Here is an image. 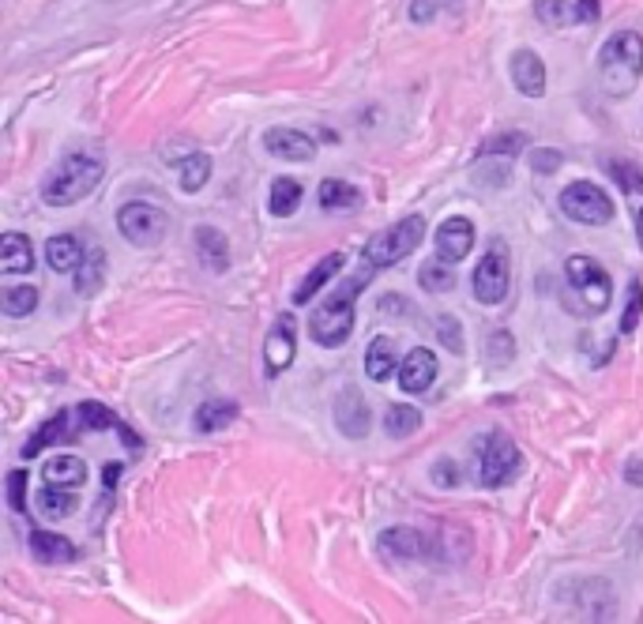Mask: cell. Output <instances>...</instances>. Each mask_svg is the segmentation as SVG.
<instances>
[{
    "label": "cell",
    "mask_w": 643,
    "mask_h": 624,
    "mask_svg": "<svg viewBox=\"0 0 643 624\" xmlns=\"http://www.w3.org/2000/svg\"><path fill=\"white\" fill-rule=\"evenodd\" d=\"M516 339H512V335H504V331H497V335H493V343H489V354H493V358L497 361H508L512 358V354H516Z\"/></svg>",
    "instance_id": "cell-44"
},
{
    "label": "cell",
    "mask_w": 643,
    "mask_h": 624,
    "mask_svg": "<svg viewBox=\"0 0 643 624\" xmlns=\"http://www.w3.org/2000/svg\"><path fill=\"white\" fill-rule=\"evenodd\" d=\"M177 177H181V188H185V192H200V188L211 181V155L196 151V155L181 158V162H177Z\"/></svg>",
    "instance_id": "cell-32"
},
{
    "label": "cell",
    "mask_w": 643,
    "mask_h": 624,
    "mask_svg": "<svg viewBox=\"0 0 643 624\" xmlns=\"http://www.w3.org/2000/svg\"><path fill=\"white\" fill-rule=\"evenodd\" d=\"M27 470H12L8 474V504H12V512H27Z\"/></svg>",
    "instance_id": "cell-42"
},
{
    "label": "cell",
    "mask_w": 643,
    "mask_h": 624,
    "mask_svg": "<svg viewBox=\"0 0 643 624\" xmlns=\"http://www.w3.org/2000/svg\"><path fill=\"white\" fill-rule=\"evenodd\" d=\"M369 422H373L369 403H365L354 388H343L339 403H335V425H339V433H346L350 440H361L369 433Z\"/></svg>",
    "instance_id": "cell-16"
},
{
    "label": "cell",
    "mask_w": 643,
    "mask_h": 624,
    "mask_svg": "<svg viewBox=\"0 0 643 624\" xmlns=\"http://www.w3.org/2000/svg\"><path fill=\"white\" fill-rule=\"evenodd\" d=\"M636 237H640V249H643V207H640V215H636Z\"/></svg>",
    "instance_id": "cell-46"
},
{
    "label": "cell",
    "mask_w": 643,
    "mask_h": 624,
    "mask_svg": "<svg viewBox=\"0 0 643 624\" xmlns=\"http://www.w3.org/2000/svg\"><path fill=\"white\" fill-rule=\"evenodd\" d=\"M422 241H425V215H407V219L392 222V230H380L377 237H369L365 260L377 267L403 264L410 252H418Z\"/></svg>",
    "instance_id": "cell-5"
},
{
    "label": "cell",
    "mask_w": 643,
    "mask_h": 624,
    "mask_svg": "<svg viewBox=\"0 0 643 624\" xmlns=\"http://www.w3.org/2000/svg\"><path fill=\"white\" fill-rule=\"evenodd\" d=\"M27 542H31V553L42 564H68V561H76V546H72L68 538H61V534L31 531V534H27Z\"/></svg>",
    "instance_id": "cell-26"
},
{
    "label": "cell",
    "mask_w": 643,
    "mask_h": 624,
    "mask_svg": "<svg viewBox=\"0 0 643 624\" xmlns=\"http://www.w3.org/2000/svg\"><path fill=\"white\" fill-rule=\"evenodd\" d=\"M433 245H437L440 260H448V264H459V260H467V256H471V249H474V226H471V219H463V215L448 219L437 230Z\"/></svg>",
    "instance_id": "cell-13"
},
{
    "label": "cell",
    "mask_w": 643,
    "mask_h": 624,
    "mask_svg": "<svg viewBox=\"0 0 643 624\" xmlns=\"http://www.w3.org/2000/svg\"><path fill=\"white\" fill-rule=\"evenodd\" d=\"M384 429H388V437H410L422 429V410L410 403H392L384 414Z\"/></svg>",
    "instance_id": "cell-31"
},
{
    "label": "cell",
    "mask_w": 643,
    "mask_h": 624,
    "mask_svg": "<svg viewBox=\"0 0 643 624\" xmlns=\"http://www.w3.org/2000/svg\"><path fill=\"white\" fill-rule=\"evenodd\" d=\"M264 147L279 162H313L316 158V140L298 128H271L264 136Z\"/></svg>",
    "instance_id": "cell-14"
},
{
    "label": "cell",
    "mask_w": 643,
    "mask_h": 624,
    "mask_svg": "<svg viewBox=\"0 0 643 624\" xmlns=\"http://www.w3.org/2000/svg\"><path fill=\"white\" fill-rule=\"evenodd\" d=\"M72 422H76V414H68V410H61L57 418H49V422L23 444V459H34V455L42 452V448H49V444H61V440L79 437V429H72Z\"/></svg>",
    "instance_id": "cell-23"
},
{
    "label": "cell",
    "mask_w": 643,
    "mask_h": 624,
    "mask_svg": "<svg viewBox=\"0 0 643 624\" xmlns=\"http://www.w3.org/2000/svg\"><path fill=\"white\" fill-rule=\"evenodd\" d=\"M643 76V34L640 31H613L610 42L598 53V87L606 98L621 102L636 91Z\"/></svg>",
    "instance_id": "cell-2"
},
{
    "label": "cell",
    "mask_w": 643,
    "mask_h": 624,
    "mask_svg": "<svg viewBox=\"0 0 643 624\" xmlns=\"http://www.w3.org/2000/svg\"><path fill=\"white\" fill-rule=\"evenodd\" d=\"M301 181L294 177H279V181H271V192H267V211H271V219H290L294 211L301 207Z\"/></svg>",
    "instance_id": "cell-27"
},
{
    "label": "cell",
    "mask_w": 643,
    "mask_h": 624,
    "mask_svg": "<svg viewBox=\"0 0 643 624\" xmlns=\"http://www.w3.org/2000/svg\"><path fill=\"white\" fill-rule=\"evenodd\" d=\"M625 482L636 485V489H643V459H640V463H628V467H625Z\"/></svg>",
    "instance_id": "cell-45"
},
{
    "label": "cell",
    "mask_w": 643,
    "mask_h": 624,
    "mask_svg": "<svg viewBox=\"0 0 643 624\" xmlns=\"http://www.w3.org/2000/svg\"><path fill=\"white\" fill-rule=\"evenodd\" d=\"M192 241H196L200 264H204L207 271L222 275V271L230 267V241H226V234H222V230H215V226H196Z\"/></svg>",
    "instance_id": "cell-19"
},
{
    "label": "cell",
    "mask_w": 643,
    "mask_h": 624,
    "mask_svg": "<svg viewBox=\"0 0 643 624\" xmlns=\"http://www.w3.org/2000/svg\"><path fill=\"white\" fill-rule=\"evenodd\" d=\"M437 373H440V361L429 346H414L407 358L399 361V388L407 395H425V391L437 384Z\"/></svg>",
    "instance_id": "cell-11"
},
{
    "label": "cell",
    "mask_w": 643,
    "mask_h": 624,
    "mask_svg": "<svg viewBox=\"0 0 643 624\" xmlns=\"http://www.w3.org/2000/svg\"><path fill=\"white\" fill-rule=\"evenodd\" d=\"M467 0H410V23H433V19L459 12Z\"/></svg>",
    "instance_id": "cell-38"
},
{
    "label": "cell",
    "mask_w": 643,
    "mask_h": 624,
    "mask_svg": "<svg viewBox=\"0 0 643 624\" xmlns=\"http://www.w3.org/2000/svg\"><path fill=\"white\" fill-rule=\"evenodd\" d=\"M433 482H437L440 489H452V485L463 482V474H459V467H455L452 459H437V463H433Z\"/></svg>",
    "instance_id": "cell-43"
},
{
    "label": "cell",
    "mask_w": 643,
    "mask_h": 624,
    "mask_svg": "<svg viewBox=\"0 0 643 624\" xmlns=\"http://www.w3.org/2000/svg\"><path fill=\"white\" fill-rule=\"evenodd\" d=\"M0 271L4 275H31L34 271V245L27 234L8 230L0 237Z\"/></svg>",
    "instance_id": "cell-18"
},
{
    "label": "cell",
    "mask_w": 643,
    "mask_h": 624,
    "mask_svg": "<svg viewBox=\"0 0 643 624\" xmlns=\"http://www.w3.org/2000/svg\"><path fill=\"white\" fill-rule=\"evenodd\" d=\"M106 282V252L102 245H87L83 252V264L76 267V294L79 297H95Z\"/></svg>",
    "instance_id": "cell-24"
},
{
    "label": "cell",
    "mask_w": 643,
    "mask_h": 624,
    "mask_svg": "<svg viewBox=\"0 0 643 624\" xmlns=\"http://www.w3.org/2000/svg\"><path fill=\"white\" fill-rule=\"evenodd\" d=\"M527 151V136L523 132H497L478 147V158H516Z\"/></svg>",
    "instance_id": "cell-33"
},
{
    "label": "cell",
    "mask_w": 643,
    "mask_h": 624,
    "mask_svg": "<svg viewBox=\"0 0 643 624\" xmlns=\"http://www.w3.org/2000/svg\"><path fill=\"white\" fill-rule=\"evenodd\" d=\"M561 211L572 222H583V226H606L613 219V200L595 181H572L561 192Z\"/></svg>",
    "instance_id": "cell-8"
},
{
    "label": "cell",
    "mask_w": 643,
    "mask_h": 624,
    "mask_svg": "<svg viewBox=\"0 0 643 624\" xmlns=\"http://www.w3.org/2000/svg\"><path fill=\"white\" fill-rule=\"evenodd\" d=\"M565 279H568V290L580 294V309L587 312V316L610 309L613 282L610 275H606V267H598L591 256H568Z\"/></svg>",
    "instance_id": "cell-6"
},
{
    "label": "cell",
    "mask_w": 643,
    "mask_h": 624,
    "mask_svg": "<svg viewBox=\"0 0 643 624\" xmlns=\"http://www.w3.org/2000/svg\"><path fill=\"white\" fill-rule=\"evenodd\" d=\"M365 373H369V380H377V384H384V380H392V373H399L395 343L388 335H377V339L369 343V350H365Z\"/></svg>",
    "instance_id": "cell-25"
},
{
    "label": "cell",
    "mask_w": 643,
    "mask_h": 624,
    "mask_svg": "<svg viewBox=\"0 0 643 624\" xmlns=\"http://www.w3.org/2000/svg\"><path fill=\"white\" fill-rule=\"evenodd\" d=\"M437 339L448 346L452 354H463V350H467V343H463V324H459L455 316H448V312L437 316Z\"/></svg>",
    "instance_id": "cell-40"
},
{
    "label": "cell",
    "mask_w": 643,
    "mask_h": 624,
    "mask_svg": "<svg viewBox=\"0 0 643 624\" xmlns=\"http://www.w3.org/2000/svg\"><path fill=\"white\" fill-rule=\"evenodd\" d=\"M117 230H121V237H125L128 245H136V249H155V245H162L166 230H170V215H166L158 203L132 200L117 211Z\"/></svg>",
    "instance_id": "cell-7"
},
{
    "label": "cell",
    "mask_w": 643,
    "mask_h": 624,
    "mask_svg": "<svg viewBox=\"0 0 643 624\" xmlns=\"http://www.w3.org/2000/svg\"><path fill=\"white\" fill-rule=\"evenodd\" d=\"M606 170H610V177L617 181V188H621V192H628V196H643V166H640V162L613 158Z\"/></svg>",
    "instance_id": "cell-36"
},
{
    "label": "cell",
    "mask_w": 643,
    "mask_h": 624,
    "mask_svg": "<svg viewBox=\"0 0 643 624\" xmlns=\"http://www.w3.org/2000/svg\"><path fill=\"white\" fill-rule=\"evenodd\" d=\"M343 267H346V252H328V256H324V260H316L313 271L301 279V286L290 294V301H294V305H309V301H313V297L320 294V290H324V286H328Z\"/></svg>",
    "instance_id": "cell-17"
},
{
    "label": "cell",
    "mask_w": 643,
    "mask_h": 624,
    "mask_svg": "<svg viewBox=\"0 0 643 624\" xmlns=\"http://www.w3.org/2000/svg\"><path fill=\"white\" fill-rule=\"evenodd\" d=\"M76 485H46L38 497H34V504H38V512L46 515V519H64V515H72L79 508V497L72 493Z\"/></svg>",
    "instance_id": "cell-30"
},
{
    "label": "cell",
    "mask_w": 643,
    "mask_h": 624,
    "mask_svg": "<svg viewBox=\"0 0 643 624\" xmlns=\"http://www.w3.org/2000/svg\"><path fill=\"white\" fill-rule=\"evenodd\" d=\"M377 549L388 553V557H399V561H414L429 549V538L422 531H414V527H392V531H384L377 538Z\"/></svg>",
    "instance_id": "cell-20"
},
{
    "label": "cell",
    "mask_w": 643,
    "mask_h": 624,
    "mask_svg": "<svg viewBox=\"0 0 643 624\" xmlns=\"http://www.w3.org/2000/svg\"><path fill=\"white\" fill-rule=\"evenodd\" d=\"M83 245H79V237L72 234H57L46 241V264L49 271H57V275H76V267L83 264Z\"/></svg>",
    "instance_id": "cell-22"
},
{
    "label": "cell",
    "mask_w": 643,
    "mask_h": 624,
    "mask_svg": "<svg viewBox=\"0 0 643 624\" xmlns=\"http://www.w3.org/2000/svg\"><path fill=\"white\" fill-rule=\"evenodd\" d=\"M0 301H4V312H8L12 320H19V316H31V312L38 309V290H34V286H8V290L0 294Z\"/></svg>",
    "instance_id": "cell-37"
},
{
    "label": "cell",
    "mask_w": 643,
    "mask_h": 624,
    "mask_svg": "<svg viewBox=\"0 0 643 624\" xmlns=\"http://www.w3.org/2000/svg\"><path fill=\"white\" fill-rule=\"evenodd\" d=\"M523 470V452L516 448V440L504 433H486L474 444V482L482 489H504L512 485Z\"/></svg>",
    "instance_id": "cell-4"
},
{
    "label": "cell",
    "mask_w": 643,
    "mask_h": 624,
    "mask_svg": "<svg viewBox=\"0 0 643 624\" xmlns=\"http://www.w3.org/2000/svg\"><path fill=\"white\" fill-rule=\"evenodd\" d=\"M298 358V328H294V316L283 312L279 324L271 328L267 335V346H264V361H267V376H279L286 373L290 365Z\"/></svg>",
    "instance_id": "cell-12"
},
{
    "label": "cell",
    "mask_w": 643,
    "mask_h": 624,
    "mask_svg": "<svg viewBox=\"0 0 643 624\" xmlns=\"http://www.w3.org/2000/svg\"><path fill=\"white\" fill-rule=\"evenodd\" d=\"M418 279H422V290H429V294H448V290H455V271L448 260H429V264H422V271H418Z\"/></svg>",
    "instance_id": "cell-34"
},
{
    "label": "cell",
    "mask_w": 643,
    "mask_h": 624,
    "mask_svg": "<svg viewBox=\"0 0 643 624\" xmlns=\"http://www.w3.org/2000/svg\"><path fill=\"white\" fill-rule=\"evenodd\" d=\"M106 177V162L98 155L76 151V155L61 158V166L42 181V200L49 207H72V203L87 200Z\"/></svg>",
    "instance_id": "cell-3"
},
{
    "label": "cell",
    "mask_w": 643,
    "mask_h": 624,
    "mask_svg": "<svg viewBox=\"0 0 643 624\" xmlns=\"http://www.w3.org/2000/svg\"><path fill=\"white\" fill-rule=\"evenodd\" d=\"M534 16L546 27H583L602 16L598 0H534Z\"/></svg>",
    "instance_id": "cell-10"
},
{
    "label": "cell",
    "mask_w": 643,
    "mask_h": 624,
    "mask_svg": "<svg viewBox=\"0 0 643 624\" xmlns=\"http://www.w3.org/2000/svg\"><path fill=\"white\" fill-rule=\"evenodd\" d=\"M320 207L324 211H354V207H361V188L343 177H328L320 185Z\"/></svg>",
    "instance_id": "cell-28"
},
{
    "label": "cell",
    "mask_w": 643,
    "mask_h": 624,
    "mask_svg": "<svg viewBox=\"0 0 643 624\" xmlns=\"http://www.w3.org/2000/svg\"><path fill=\"white\" fill-rule=\"evenodd\" d=\"M117 418L102 403H79L76 406V429L79 433H98V429H117Z\"/></svg>",
    "instance_id": "cell-35"
},
{
    "label": "cell",
    "mask_w": 643,
    "mask_h": 624,
    "mask_svg": "<svg viewBox=\"0 0 643 624\" xmlns=\"http://www.w3.org/2000/svg\"><path fill=\"white\" fill-rule=\"evenodd\" d=\"M474 297L482 305H501L508 297V252H504L501 241L482 256V264L474 267Z\"/></svg>",
    "instance_id": "cell-9"
},
{
    "label": "cell",
    "mask_w": 643,
    "mask_h": 624,
    "mask_svg": "<svg viewBox=\"0 0 643 624\" xmlns=\"http://www.w3.org/2000/svg\"><path fill=\"white\" fill-rule=\"evenodd\" d=\"M527 162H531L534 173H557L561 170V162H565V155H561L557 147H538V151L527 155Z\"/></svg>",
    "instance_id": "cell-41"
},
{
    "label": "cell",
    "mask_w": 643,
    "mask_h": 624,
    "mask_svg": "<svg viewBox=\"0 0 643 624\" xmlns=\"http://www.w3.org/2000/svg\"><path fill=\"white\" fill-rule=\"evenodd\" d=\"M640 316H643V282L632 279V286H628L625 312H621V335H636V328H640Z\"/></svg>",
    "instance_id": "cell-39"
},
{
    "label": "cell",
    "mask_w": 643,
    "mask_h": 624,
    "mask_svg": "<svg viewBox=\"0 0 643 624\" xmlns=\"http://www.w3.org/2000/svg\"><path fill=\"white\" fill-rule=\"evenodd\" d=\"M373 271H377V264L365 260V267H361L358 275H350L343 286H335L328 301L309 316V339H313L316 346L335 350V346H343L346 339H350L354 320H358V316H354V301H358V297L365 294V286L373 282Z\"/></svg>",
    "instance_id": "cell-1"
},
{
    "label": "cell",
    "mask_w": 643,
    "mask_h": 624,
    "mask_svg": "<svg viewBox=\"0 0 643 624\" xmlns=\"http://www.w3.org/2000/svg\"><path fill=\"white\" fill-rule=\"evenodd\" d=\"M237 418H241V406H237L234 399H207V403H200V410L192 414V425H196V433L211 437V433H222L226 425H234Z\"/></svg>",
    "instance_id": "cell-21"
},
{
    "label": "cell",
    "mask_w": 643,
    "mask_h": 624,
    "mask_svg": "<svg viewBox=\"0 0 643 624\" xmlns=\"http://www.w3.org/2000/svg\"><path fill=\"white\" fill-rule=\"evenodd\" d=\"M46 485H83L87 482V463L79 455H53L42 467Z\"/></svg>",
    "instance_id": "cell-29"
},
{
    "label": "cell",
    "mask_w": 643,
    "mask_h": 624,
    "mask_svg": "<svg viewBox=\"0 0 643 624\" xmlns=\"http://www.w3.org/2000/svg\"><path fill=\"white\" fill-rule=\"evenodd\" d=\"M508 72H512V83H516L519 94H527V98H542L546 94V64H542L538 53L516 49L512 61H508Z\"/></svg>",
    "instance_id": "cell-15"
}]
</instances>
